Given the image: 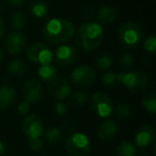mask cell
I'll use <instances>...</instances> for the list:
<instances>
[{"label":"cell","mask_w":156,"mask_h":156,"mask_svg":"<svg viewBox=\"0 0 156 156\" xmlns=\"http://www.w3.org/2000/svg\"><path fill=\"white\" fill-rule=\"evenodd\" d=\"M143 35L141 26L134 22L123 23L118 29V39L126 47H137L143 40Z\"/></svg>","instance_id":"3"},{"label":"cell","mask_w":156,"mask_h":156,"mask_svg":"<svg viewBox=\"0 0 156 156\" xmlns=\"http://www.w3.org/2000/svg\"><path fill=\"white\" fill-rule=\"evenodd\" d=\"M23 94L26 102L37 103L43 96V86L37 79H29L23 87Z\"/></svg>","instance_id":"13"},{"label":"cell","mask_w":156,"mask_h":156,"mask_svg":"<svg viewBox=\"0 0 156 156\" xmlns=\"http://www.w3.org/2000/svg\"><path fill=\"white\" fill-rule=\"evenodd\" d=\"M30 108H31L30 103H28V102H26V101H24V102H20V104L17 105V108H16V110H17L18 115H29Z\"/></svg>","instance_id":"31"},{"label":"cell","mask_w":156,"mask_h":156,"mask_svg":"<svg viewBox=\"0 0 156 156\" xmlns=\"http://www.w3.org/2000/svg\"><path fill=\"white\" fill-rule=\"evenodd\" d=\"M119 11L113 5H102L96 11V17L101 24H112L118 17Z\"/></svg>","instance_id":"16"},{"label":"cell","mask_w":156,"mask_h":156,"mask_svg":"<svg viewBox=\"0 0 156 156\" xmlns=\"http://www.w3.org/2000/svg\"><path fill=\"white\" fill-rule=\"evenodd\" d=\"M8 72L14 77H22L27 72V64L22 59H13L8 63Z\"/></svg>","instance_id":"19"},{"label":"cell","mask_w":156,"mask_h":156,"mask_svg":"<svg viewBox=\"0 0 156 156\" xmlns=\"http://www.w3.org/2000/svg\"><path fill=\"white\" fill-rule=\"evenodd\" d=\"M43 140L41 138H37V139H29L28 141V147L30 150L32 151H40V150L43 147Z\"/></svg>","instance_id":"32"},{"label":"cell","mask_w":156,"mask_h":156,"mask_svg":"<svg viewBox=\"0 0 156 156\" xmlns=\"http://www.w3.org/2000/svg\"><path fill=\"white\" fill-rule=\"evenodd\" d=\"M44 134L45 140L48 143H59L63 139V132L61 127H57V126H51V127L47 128Z\"/></svg>","instance_id":"22"},{"label":"cell","mask_w":156,"mask_h":156,"mask_svg":"<svg viewBox=\"0 0 156 156\" xmlns=\"http://www.w3.org/2000/svg\"><path fill=\"white\" fill-rule=\"evenodd\" d=\"M155 129L153 126L151 125H143L138 129L135 136V143L136 147H140V149H144V147H149L155 139Z\"/></svg>","instance_id":"14"},{"label":"cell","mask_w":156,"mask_h":156,"mask_svg":"<svg viewBox=\"0 0 156 156\" xmlns=\"http://www.w3.org/2000/svg\"><path fill=\"white\" fill-rule=\"evenodd\" d=\"M65 150L71 156H87L91 152L89 137L83 133H73L65 140Z\"/></svg>","instance_id":"5"},{"label":"cell","mask_w":156,"mask_h":156,"mask_svg":"<svg viewBox=\"0 0 156 156\" xmlns=\"http://www.w3.org/2000/svg\"><path fill=\"white\" fill-rule=\"evenodd\" d=\"M133 111H134L133 107L130 106V105L126 104V103L120 104L115 107V115L119 118H122V119L130 117V115H133Z\"/></svg>","instance_id":"27"},{"label":"cell","mask_w":156,"mask_h":156,"mask_svg":"<svg viewBox=\"0 0 156 156\" xmlns=\"http://www.w3.org/2000/svg\"><path fill=\"white\" fill-rule=\"evenodd\" d=\"M56 62L61 66H69L74 64L78 58V49L72 44H61L54 54Z\"/></svg>","instance_id":"10"},{"label":"cell","mask_w":156,"mask_h":156,"mask_svg":"<svg viewBox=\"0 0 156 156\" xmlns=\"http://www.w3.org/2000/svg\"><path fill=\"white\" fill-rule=\"evenodd\" d=\"M73 98H74V102H75L78 106H83L88 101L87 94L83 91H76L75 93H74Z\"/></svg>","instance_id":"30"},{"label":"cell","mask_w":156,"mask_h":156,"mask_svg":"<svg viewBox=\"0 0 156 156\" xmlns=\"http://www.w3.org/2000/svg\"><path fill=\"white\" fill-rule=\"evenodd\" d=\"M48 91L51 96L59 101L67 98L72 94V87L64 78L57 76L54 80L48 83Z\"/></svg>","instance_id":"11"},{"label":"cell","mask_w":156,"mask_h":156,"mask_svg":"<svg viewBox=\"0 0 156 156\" xmlns=\"http://www.w3.org/2000/svg\"><path fill=\"white\" fill-rule=\"evenodd\" d=\"M9 23H10V25H11L12 28L15 29V31H20L25 28L26 23H27V18L22 11L17 10V11L13 12V13L10 15Z\"/></svg>","instance_id":"20"},{"label":"cell","mask_w":156,"mask_h":156,"mask_svg":"<svg viewBox=\"0 0 156 156\" xmlns=\"http://www.w3.org/2000/svg\"><path fill=\"white\" fill-rule=\"evenodd\" d=\"M22 132L29 139L41 138L44 133L43 120L37 115H27L22 123Z\"/></svg>","instance_id":"8"},{"label":"cell","mask_w":156,"mask_h":156,"mask_svg":"<svg viewBox=\"0 0 156 156\" xmlns=\"http://www.w3.org/2000/svg\"><path fill=\"white\" fill-rule=\"evenodd\" d=\"M30 13L37 20L45 18L48 14V7L43 1H33L30 5Z\"/></svg>","instance_id":"21"},{"label":"cell","mask_w":156,"mask_h":156,"mask_svg":"<svg viewBox=\"0 0 156 156\" xmlns=\"http://www.w3.org/2000/svg\"><path fill=\"white\" fill-rule=\"evenodd\" d=\"M28 39L20 31H13L5 39V48L11 55L17 56L22 54L27 45Z\"/></svg>","instance_id":"12"},{"label":"cell","mask_w":156,"mask_h":156,"mask_svg":"<svg viewBox=\"0 0 156 156\" xmlns=\"http://www.w3.org/2000/svg\"><path fill=\"white\" fill-rule=\"evenodd\" d=\"M102 83L105 87L109 88V89H111V88H117L118 85H119L117 74L111 71L106 72V73L103 74V76H102Z\"/></svg>","instance_id":"25"},{"label":"cell","mask_w":156,"mask_h":156,"mask_svg":"<svg viewBox=\"0 0 156 156\" xmlns=\"http://www.w3.org/2000/svg\"><path fill=\"white\" fill-rule=\"evenodd\" d=\"M5 144L1 140H0V156H3L5 154Z\"/></svg>","instance_id":"37"},{"label":"cell","mask_w":156,"mask_h":156,"mask_svg":"<svg viewBox=\"0 0 156 156\" xmlns=\"http://www.w3.org/2000/svg\"><path fill=\"white\" fill-rule=\"evenodd\" d=\"M142 105L145 110L151 115H154L156 112V94L154 90L144 94V96L142 98Z\"/></svg>","instance_id":"24"},{"label":"cell","mask_w":156,"mask_h":156,"mask_svg":"<svg viewBox=\"0 0 156 156\" xmlns=\"http://www.w3.org/2000/svg\"><path fill=\"white\" fill-rule=\"evenodd\" d=\"M27 58L31 62L37 63L40 65L49 64L54 59V52L50 47L42 42H34L27 48Z\"/></svg>","instance_id":"6"},{"label":"cell","mask_w":156,"mask_h":156,"mask_svg":"<svg viewBox=\"0 0 156 156\" xmlns=\"http://www.w3.org/2000/svg\"><path fill=\"white\" fill-rule=\"evenodd\" d=\"M1 61H2V51L0 49V64H1Z\"/></svg>","instance_id":"38"},{"label":"cell","mask_w":156,"mask_h":156,"mask_svg":"<svg viewBox=\"0 0 156 156\" xmlns=\"http://www.w3.org/2000/svg\"><path fill=\"white\" fill-rule=\"evenodd\" d=\"M17 100V92L13 87L1 86L0 87V109H7L15 104Z\"/></svg>","instance_id":"15"},{"label":"cell","mask_w":156,"mask_h":156,"mask_svg":"<svg viewBox=\"0 0 156 156\" xmlns=\"http://www.w3.org/2000/svg\"><path fill=\"white\" fill-rule=\"evenodd\" d=\"M37 76H39V78H41V80L48 83L58 76V71H57V67L52 65L51 63L40 65L37 69Z\"/></svg>","instance_id":"18"},{"label":"cell","mask_w":156,"mask_h":156,"mask_svg":"<svg viewBox=\"0 0 156 156\" xmlns=\"http://www.w3.org/2000/svg\"><path fill=\"white\" fill-rule=\"evenodd\" d=\"M75 30V26L71 20L62 17H54L44 24L42 33L47 43L61 45L73 39Z\"/></svg>","instance_id":"1"},{"label":"cell","mask_w":156,"mask_h":156,"mask_svg":"<svg viewBox=\"0 0 156 156\" xmlns=\"http://www.w3.org/2000/svg\"><path fill=\"white\" fill-rule=\"evenodd\" d=\"M119 83L132 92H141L149 87V76L141 71H123L117 74Z\"/></svg>","instance_id":"4"},{"label":"cell","mask_w":156,"mask_h":156,"mask_svg":"<svg viewBox=\"0 0 156 156\" xmlns=\"http://www.w3.org/2000/svg\"><path fill=\"white\" fill-rule=\"evenodd\" d=\"M5 20H3V18L0 16V39L3 37V34H5Z\"/></svg>","instance_id":"36"},{"label":"cell","mask_w":156,"mask_h":156,"mask_svg":"<svg viewBox=\"0 0 156 156\" xmlns=\"http://www.w3.org/2000/svg\"><path fill=\"white\" fill-rule=\"evenodd\" d=\"M143 48L150 54H154L156 49V37L154 34H151L143 42Z\"/></svg>","instance_id":"28"},{"label":"cell","mask_w":156,"mask_h":156,"mask_svg":"<svg viewBox=\"0 0 156 156\" xmlns=\"http://www.w3.org/2000/svg\"><path fill=\"white\" fill-rule=\"evenodd\" d=\"M118 134V125L115 122L108 120L104 121L101 124L98 128V138L103 141H110L117 136Z\"/></svg>","instance_id":"17"},{"label":"cell","mask_w":156,"mask_h":156,"mask_svg":"<svg viewBox=\"0 0 156 156\" xmlns=\"http://www.w3.org/2000/svg\"><path fill=\"white\" fill-rule=\"evenodd\" d=\"M95 64L100 69H109L112 65V57L110 54H102L95 59Z\"/></svg>","instance_id":"26"},{"label":"cell","mask_w":156,"mask_h":156,"mask_svg":"<svg viewBox=\"0 0 156 156\" xmlns=\"http://www.w3.org/2000/svg\"><path fill=\"white\" fill-rule=\"evenodd\" d=\"M94 79H95V71L89 64L78 65L71 72V81L77 87H89L93 83Z\"/></svg>","instance_id":"7"},{"label":"cell","mask_w":156,"mask_h":156,"mask_svg":"<svg viewBox=\"0 0 156 156\" xmlns=\"http://www.w3.org/2000/svg\"><path fill=\"white\" fill-rule=\"evenodd\" d=\"M119 63L121 66L125 67V69L130 67L134 64V57H133V55L129 54V52H124V54H122L121 57H120Z\"/></svg>","instance_id":"29"},{"label":"cell","mask_w":156,"mask_h":156,"mask_svg":"<svg viewBox=\"0 0 156 156\" xmlns=\"http://www.w3.org/2000/svg\"><path fill=\"white\" fill-rule=\"evenodd\" d=\"M55 112L58 115H64L67 112V107L65 106V104H63L62 102H57L55 104Z\"/></svg>","instance_id":"33"},{"label":"cell","mask_w":156,"mask_h":156,"mask_svg":"<svg viewBox=\"0 0 156 156\" xmlns=\"http://www.w3.org/2000/svg\"><path fill=\"white\" fill-rule=\"evenodd\" d=\"M91 107L100 118H107L113 112V102L107 94L95 92L91 98Z\"/></svg>","instance_id":"9"},{"label":"cell","mask_w":156,"mask_h":156,"mask_svg":"<svg viewBox=\"0 0 156 156\" xmlns=\"http://www.w3.org/2000/svg\"><path fill=\"white\" fill-rule=\"evenodd\" d=\"M5 1L11 7H20L26 2V0H5Z\"/></svg>","instance_id":"35"},{"label":"cell","mask_w":156,"mask_h":156,"mask_svg":"<svg viewBox=\"0 0 156 156\" xmlns=\"http://www.w3.org/2000/svg\"><path fill=\"white\" fill-rule=\"evenodd\" d=\"M95 15H96V11H94L92 8L87 7L83 10V16L86 20H92V17H94ZM89 20H88V22H89Z\"/></svg>","instance_id":"34"},{"label":"cell","mask_w":156,"mask_h":156,"mask_svg":"<svg viewBox=\"0 0 156 156\" xmlns=\"http://www.w3.org/2000/svg\"><path fill=\"white\" fill-rule=\"evenodd\" d=\"M118 156H135L137 153L136 147L127 140H122L115 149Z\"/></svg>","instance_id":"23"},{"label":"cell","mask_w":156,"mask_h":156,"mask_svg":"<svg viewBox=\"0 0 156 156\" xmlns=\"http://www.w3.org/2000/svg\"><path fill=\"white\" fill-rule=\"evenodd\" d=\"M76 45L86 52L96 50L104 40V29L100 23L86 22L75 30Z\"/></svg>","instance_id":"2"}]
</instances>
